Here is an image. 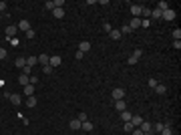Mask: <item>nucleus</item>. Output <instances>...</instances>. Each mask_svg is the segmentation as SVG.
Here are the masks:
<instances>
[{"mask_svg": "<svg viewBox=\"0 0 181 135\" xmlns=\"http://www.w3.org/2000/svg\"><path fill=\"white\" fill-rule=\"evenodd\" d=\"M36 63H38V56H34V54L26 59V65H28V67H32V69H34V65H36Z\"/></svg>", "mask_w": 181, "mask_h": 135, "instance_id": "f3484780", "label": "nucleus"}, {"mask_svg": "<svg viewBox=\"0 0 181 135\" xmlns=\"http://www.w3.org/2000/svg\"><path fill=\"white\" fill-rule=\"evenodd\" d=\"M24 95H26V97H32V95H34V87H32L30 83L24 87Z\"/></svg>", "mask_w": 181, "mask_h": 135, "instance_id": "6ab92c4d", "label": "nucleus"}, {"mask_svg": "<svg viewBox=\"0 0 181 135\" xmlns=\"http://www.w3.org/2000/svg\"><path fill=\"white\" fill-rule=\"evenodd\" d=\"M6 6H8L6 2H0V12H2V10H6Z\"/></svg>", "mask_w": 181, "mask_h": 135, "instance_id": "a18cd8bd", "label": "nucleus"}, {"mask_svg": "<svg viewBox=\"0 0 181 135\" xmlns=\"http://www.w3.org/2000/svg\"><path fill=\"white\" fill-rule=\"evenodd\" d=\"M22 75H28V77H30V75H32V67H28V65H26V67L22 69Z\"/></svg>", "mask_w": 181, "mask_h": 135, "instance_id": "c756f323", "label": "nucleus"}, {"mask_svg": "<svg viewBox=\"0 0 181 135\" xmlns=\"http://www.w3.org/2000/svg\"><path fill=\"white\" fill-rule=\"evenodd\" d=\"M147 85H149V87H151V89H155V87H157V85H159V83H157V81H155V79H149V81H147Z\"/></svg>", "mask_w": 181, "mask_h": 135, "instance_id": "473e14b6", "label": "nucleus"}, {"mask_svg": "<svg viewBox=\"0 0 181 135\" xmlns=\"http://www.w3.org/2000/svg\"><path fill=\"white\" fill-rule=\"evenodd\" d=\"M161 14H163V12H161L159 8H153V10H151V18H155V20H159V18H161Z\"/></svg>", "mask_w": 181, "mask_h": 135, "instance_id": "aec40b11", "label": "nucleus"}, {"mask_svg": "<svg viewBox=\"0 0 181 135\" xmlns=\"http://www.w3.org/2000/svg\"><path fill=\"white\" fill-rule=\"evenodd\" d=\"M60 63H62V59H60L58 54H50V61H48V65H50L52 69H54V67H58Z\"/></svg>", "mask_w": 181, "mask_h": 135, "instance_id": "f03ea898", "label": "nucleus"}, {"mask_svg": "<svg viewBox=\"0 0 181 135\" xmlns=\"http://www.w3.org/2000/svg\"><path fill=\"white\" fill-rule=\"evenodd\" d=\"M115 109L121 113V111H125V109H127V103H125L123 99H121V101H115Z\"/></svg>", "mask_w": 181, "mask_h": 135, "instance_id": "9b49d317", "label": "nucleus"}, {"mask_svg": "<svg viewBox=\"0 0 181 135\" xmlns=\"http://www.w3.org/2000/svg\"><path fill=\"white\" fill-rule=\"evenodd\" d=\"M133 129H135V127H133V123H131V121H127V123H125V131H127V133H131Z\"/></svg>", "mask_w": 181, "mask_h": 135, "instance_id": "7c9ffc66", "label": "nucleus"}, {"mask_svg": "<svg viewBox=\"0 0 181 135\" xmlns=\"http://www.w3.org/2000/svg\"><path fill=\"white\" fill-rule=\"evenodd\" d=\"M143 121H145V119H143L141 115H133V117H131V123H133V127H139Z\"/></svg>", "mask_w": 181, "mask_h": 135, "instance_id": "0eeeda50", "label": "nucleus"}, {"mask_svg": "<svg viewBox=\"0 0 181 135\" xmlns=\"http://www.w3.org/2000/svg\"><path fill=\"white\" fill-rule=\"evenodd\" d=\"M79 121H81V123L87 121V113H81V115H79Z\"/></svg>", "mask_w": 181, "mask_h": 135, "instance_id": "37998d69", "label": "nucleus"}, {"mask_svg": "<svg viewBox=\"0 0 181 135\" xmlns=\"http://www.w3.org/2000/svg\"><path fill=\"white\" fill-rule=\"evenodd\" d=\"M131 117H133V115H131L127 109H125V111H121V119H123L125 123H127V121H131Z\"/></svg>", "mask_w": 181, "mask_h": 135, "instance_id": "412c9836", "label": "nucleus"}, {"mask_svg": "<svg viewBox=\"0 0 181 135\" xmlns=\"http://www.w3.org/2000/svg\"><path fill=\"white\" fill-rule=\"evenodd\" d=\"M10 101H12V105H20V95H10Z\"/></svg>", "mask_w": 181, "mask_h": 135, "instance_id": "b1692460", "label": "nucleus"}, {"mask_svg": "<svg viewBox=\"0 0 181 135\" xmlns=\"http://www.w3.org/2000/svg\"><path fill=\"white\" fill-rule=\"evenodd\" d=\"M18 83H20L22 87H26V85L30 83V77H28V75H20V77H18Z\"/></svg>", "mask_w": 181, "mask_h": 135, "instance_id": "ddd939ff", "label": "nucleus"}, {"mask_svg": "<svg viewBox=\"0 0 181 135\" xmlns=\"http://www.w3.org/2000/svg\"><path fill=\"white\" fill-rule=\"evenodd\" d=\"M137 61H139V59H137V56H133V54L129 56V65H137Z\"/></svg>", "mask_w": 181, "mask_h": 135, "instance_id": "58836bf2", "label": "nucleus"}, {"mask_svg": "<svg viewBox=\"0 0 181 135\" xmlns=\"http://www.w3.org/2000/svg\"><path fill=\"white\" fill-rule=\"evenodd\" d=\"M173 46H175V48L179 50V48H181V41H173Z\"/></svg>", "mask_w": 181, "mask_h": 135, "instance_id": "c03bdc74", "label": "nucleus"}, {"mask_svg": "<svg viewBox=\"0 0 181 135\" xmlns=\"http://www.w3.org/2000/svg\"><path fill=\"white\" fill-rule=\"evenodd\" d=\"M161 18H163V20H173V18H175V10L167 8V10H165V12L161 14Z\"/></svg>", "mask_w": 181, "mask_h": 135, "instance_id": "20e7f679", "label": "nucleus"}, {"mask_svg": "<svg viewBox=\"0 0 181 135\" xmlns=\"http://www.w3.org/2000/svg\"><path fill=\"white\" fill-rule=\"evenodd\" d=\"M26 39H34V30H32V28L26 32Z\"/></svg>", "mask_w": 181, "mask_h": 135, "instance_id": "79ce46f5", "label": "nucleus"}, {"mask_svg": "<svg viewBox=\"0 0 181 135\" xmlns=\"http://www.w3.org/2000/svg\"><path fill=\"white\" fill-rule=\"evenodd\" d=\"M109 34H111V39H113V41H119V39H121V32H119L117 28H113V30H111Z\"/></svg>", "mask_w": 181, "mask_h": 135, "instance_id": "5701e85b", "label": "nucleus"}, {"mask_svg": "<svg viewBox=\"0 0 181 135\" xmlns=\"http://www.w3.org/2000/svg\"><path fill=\"white\" fill-rule=\"evenodd\" d=\"M157 8H159V10H161V12H165V10H167V8H169V2H165V0H161V2H159V4H157Z\"/></svg>", "mask_w": 181, "mask_h": 135, "instance_id": "4be33fe9", "label": "nucleus"}, {"mask_svg": "<svg viewBox=\"0 0 181 135\" xmlns=\"http://www.w3.org/2000/svg\"><path fill=\"white\" fill-rule=\"evenodd\" d=\"M48 61H50V56H48V54H38V63H40L43 67H46V65H48Z\"/></svg>", "mask_w": 181, "mask_h": 135, "instance_id": "2eb2a0df", "label": "nucleus"}, {"mask_svg": "<svg viewBox=\"0 0 181 135\" xmlns=\"http://www.w3.org/2000/svg\"><path fill=\"white\" fill-rule=\"evenodd\" d=\"M52 16H54V18H62V16H64V8H54V10H52Z\"/></svg>", "mask_w": 181, "mask_h": 135, "instance_id": "dca6fc26", "label": "nucleus"}, {"mask_svg": "<svg viewBox=\"0 0 181 135\" xmlns=\"http://www.w3.org/2000/svg\"><path fill=\"white\" fill-rule=\"evenodd\" d=\"M52 71H54V69H52L50 65H46V67H43V73H45V75H50Z\"/></svg>", "mask_w": 181, "mask_h": 135, "instance_id": "2f4dec72", "label": "nucleus"}, {"mask_svg": "<svg viewBox=\"0 0 181 135\" xmlns=\"http://www.w3.org/2000/svg\"><path fill=\"white\" fill-rule=\"evenodd\" d=\"M16 30H18V28H16L14 24H10V26H6V37H8V39H12V37L16 34Z\"/></svg>", "mask_w": 181, "mask_h": 135, "instance_id": "1a4fd4ad", "label": "nucleus"}, {"mask_svg": "<svg viewBox=\"0 0 181 135\" xmlns=\"http://www.w3.org/2000/svg\"><path fill=\"white\" fill-rule=\"evenodd\" d=\"M119 32H121V37H123V34H127V32H131V26H129V24H125V26H123V28H121Z\"/></svg>", "mask_w": 181, "mask_h": 135, "instance_id": "c85d7f7f", "label": "nucleus"}, {"mask_svg": "<svg viewBox=\"0 0 181 135\" xmlns=\"http://www.w3.org/2000/svg\"><path fill=\"white\" fill-rule=\"evenodd\" d=\"M18 28L24 30V32H28V30H30V22H28V20H20V22H18Z\"/></svg>", "mask_w": 181, "mask_h": 135, "instance_id": "6e6552de", "label": "nucleus"}, {"mask_svg": "<svg viewBox=\"0 0 181 135\" xmlns=\"http://www.w3.org/2000/svg\"><path fill=\"white\" fill-rule=\"evenodd\" d=\"M81 127H83L85 131H93V123H90V121H83V125H81Z\"/></svg>", "mask_w": 181, "mask_h": 135, "instance_id": "393cba45", "label": "nucleus"}, {"mask_svg": "<svg viewBox=\"0 0 181 135\" xmlns=\"http://www.w3.org/2000/svg\"><path fill=\"white\" fill-rule=\"evenodd\" d=\"M81 125H83V123H81L79 119H71V123H69V127H71L73 131H77V129H81Z\"/></svg>", "mask_w": 181, "mask_h": 135, "instance_id": "f8f14e48", "label": "nucleus"}, {"mask_svg": "<svg viewBox=\"0 0 181 135\" xmlns=\"http://www.w3.org/2000/svg\"><path fill=\"white\" fill-rule=\"evenodd\" d=\"M89 50H90V43H89V41H83V43L79 45V52L85 54V52H89Z\"/></svg>", "mask_w": 181, "mask_h": 135, "instance_id": "423d86ee", "label": "nucleus"}, {"mask_svg": "<svg viewBox=\"0 0 181 135\" xmlns=\"http://www.w3.org/2000/svg\"><path fill=\"white\" fill-rule=\"evenodd\" d=\"M123 97H125V89H121V87L113 89V99H115V101H121Z\"/></svg>", "mask_w": 181, "mask_h": 135, "instance_id": "f257e3e1", "label": "nucleus"}, {"mask_svg": "<svg viewBox=\"0 0 181 135\" xmlns=\"http://www.w3.org/2000/svg\"><path fill=\"white\" fill-rule=\"evenodd\" d=\"M161 135H173V131H171V127H169V125H165V127L161 129Z\"/></svg>", "mask_w": 181, "mask_h": 135, "instance_id": "a878e982", "label": "nucleus"}, {"mask_svg": "<svg viewBox=\"0 0 181 135\" xmlns=\"http://www.w3.org/2000/svg\"><path fill=\"white\" fill-rule=\"evenodd\" d=\"M129 26H131V30H135L141 26V18H131V22H129Z\"/></svg>", "mask_w": 181, "mask_h": 135, "instance_id": "4468645a", "label": "nucleus"}, {"mask_svg": "<svg viewBox=\"0 0 181 135\" xmlns=\"http://www.w3.org/2000/svg\"><path fill=\"white\" fill-rule=\"evenodd\" d=\"M46 10H54V2H50V0H46Z\"/></svg>", "mask_w": 181, "mask_h": 135, "instance_id": "e433bc0d", "label": "nucleus"}, {"mask_svg": "<svg viewBox=\"0 0 181 135\" xmlns=\"http://www.w3.org/2000/svg\"><path fill=\"white\" fill-rule=\"evenodd\" d=\"M103 28H105V30H107V32H111V30H113V28H111V24H109V22H103Z\"/></svg>", "mask_w": 181, "mask_h": 135, "instance_id": "ea45409f", "label": "nucleus"}, {"mask_svg": "<svg viewBox=\"0 0 181 135\" xmlns=\"http://www.w3.org/2000/svg\"><path fill=\"white\" fill-rule=\"evenodd\" d=\"M36 103H38V101H36V97H34V95H32V97H26V105H28L30 109H32V107H36Z\"/></svg>", "mask_w": 181, "mask_h": 135, "instance_id": "a211bd4d", "label": "nucleus"}, {"mask_svg": "<svg viewBox=\"0 0 181 135\" xmlns=\"http://www.w3.org/2000/svg\"><path fill=\"white\" fill-rule=\"evenodd\" d=\"M38 83V77H34V75H30V85H36Z\"/></svg>", "mask_w": 181, "mask_h": 135, "instance_id": "a19ab883", "label": "nucleus"}, {"mask_svg": "<svg viewBox=\"0 0 181 135\" xmlns=\"http://www.w3.org/2000/svg\"><path fill=\"white\" fill-rule=\"evenodd\" d=\"M141 10H143V6H139V4H133V6H131L133 18H141Z\"/></svg>", "mask_w": 181, "mask_h": 135, "instance_id": "39448f33", "label": "nucleus"}, {"mask_svg": "<svg viewBox=\"0 0 181 135\" xmlns=\"http://www.w3.org/2000/svg\"><path fill=\"white\" fill-rule=\"evenodd\" d=\"M141 16H143V18H149V16H151V10H149V8H143V10H141Z\"/></svg>", "mask_w": 181, "mask_h": 135, "instance_id": "cd10ccee", "label": "nucleus"}, {"mask_svg": "<svg viewBox=\"0 0 181 135\" xmlns=\"http://www.w3.org/2000/svg\"><path fill=\"white\" fill-rule=\"evenodd\" d=\"M6 56H8V52H6V48H2V46H0V61H4Z\"/></svg>", "mask_w": 181, "mask_h": 135, "instance_id": "72a5a7b5", "label": "nucleus"}, {"mask_svg": "<svg viewBox=\"0 0 181 135\" xmlns=\"http://www.w3.org/2000/svg\"><path fill=\"white\" fill-rule=\"evenodd\" d=\"M173 39H175V41H179V39H181V30H179V28L173 30Z\"/></svg>", "mask_w": 181, "mask_h": 135, "instance_id": "f704fd0d", "label": "nucleus"}, {"mask_svg": "<svg viewBox=\"0 0 181 135\" xmlns=\"http://www.w3.org/2000/svg\"><path fill=\"white\" fill-rule=\"evenodd\" d=\"M139 129H141L143 133H153V125H151L149 121H143V123L139 125Z\"/></svg>", "mask_w": 181, "mask_h": 135, "instance_id": "7ed1b4c3", "label": "nucleus"}, {"mask_svg": "<svg viewBox=\"0 0 181 135\" xmlns=\"http://www.w3.org/2000/svg\"><path fill=\"white\" fill-rule=\"evenodd\" d=\"M14 65H16V69H24V67H26V59H24V56H18V59L14 61Z\"/></svg>", "mask_w": 181, "mask_h": 135, "instance_id": "9d476101", "label": "nucleus"}, {"mask_svg": "<svg viewBox=\"0 0 181 135\" xmlns=\"http://www.w3.org/2000/svg\"><path fill=\"white\" fill-rule=\"evenodd\" d=\"M155 91H157L159 95H163V93H167V87H163V85H157V87H155Z\"/></svg>", "mask_w": 181, "mask_h": 135, "instance_id": "bb28decb", "label": "nucleus"}, {"mask_svg": "<svg viewBox=\"0 0 181 135\" xmlns=\"http://www.w3.org/2000/svg\"><path fill=\"white\" fill-rule=\"evenodd\" d=\"M131 135H145V133H143V131H141V129H139V127H135V129H133V131H131Z\"/></svg>", "mask_w": 181, "mask_h": 135, "instance_id": "4c0bfd02", "label": "nucleus"}, {"mask_svg": "<svg viewBox=\"0 0 181 135\" xmlns=\"http://www.w3.org/2000/svg\"><path fill=\"white\" fill-rule=\"evenodd\" d=\"M163 127H165L163 123H157V125H153V131H159V133H161V129H163Z\"/></svg>", "mask_w": 181, "mask_h": 135, "instance_id": "c9c22d12", "label": "nucleus"}]
</instances>
